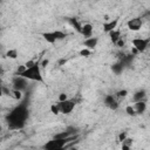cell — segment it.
Returning <instances> with one entry per match:
<instances>
[{"mask_svg": "<svg viewBox=\"0 0 150 150\" xmlns=\"http://www.w3.org/2000/svg\"><path fill=\"white\" fill-rule=\"evenodd\" d=\"M26 118H27V110H26L25 105H20L18 108H15L8 116L11 128H16V129L21 128L25 124Z\"/></svg>", "mask_w": 150, "mask_h": 150, "instance_id": "obj_1", "label": "cell"}, {"mask_svg": "<svg viewBox=\"0 0 150 150\" xmlns=\"http://www.w3.org/2000/svg\"><path fill=\"white\" fill-rule=\"evenodd\" d=\"M20 76L30 80V81H36V82H43V77L41 74V64L39 62H35V64L30 68H27L23 73L20 74Z\"/></svg>", "mask_w": 150, "mask_h": 150, "instance_id": "obj_2", "label": "cell"}, {"mask_svg": "<svg viewBox=\"0 0 150 150\" xmlns=\"http://www.w3.org/2000/svg\"><path fill=\"white\" fill-rule=\"evenodd\" d=\"M75 137L74 136H70L68 138H53L50 141H48L47 143L43 144V149H47V150H59V149H64L66 145L73 141Z\"/></svg>", "mask_w": 150, "mask_h": 150, "instance_id": "obj_3", "label": "cell"}, {"mask_svg": "<svg viewBox=\"0 0 150 150\" xmlns=\"http://www.w3.org/2000/svg\"><path fill=\"white\" fill-rule=\"evenodd\" d=\"M57 102L60 103L61 114H63V115H69L76 105V100H74V98H67L63 102H60V101H57Z\"/></svg>", "mask_w": 150, "mask_h": 150, "instance_id": "obj_4", "label": "cell"}, {"mask_svg": "<svg viewBox=\"0 0 150 150\" xmlns=\"http://www.w3.org/2000/svg\"><path fill=\"white\" fill-rule=\"evenodd\" d=\"M150 42V39H143V38H136L131 40L132 46L138 50V53H143L145 52V49L148 48V43Z\"/></svg>", "mask_w": 150, "mask_h": 150, "instance_id": "obj_5", "label": "cell"}, {"mask_svg": "<svg viewBox=\"0 0 150 150\" xmlns=\"http://www.w3.org/2000/svg\"><path fill=\"white\" fill-rule=\"evenodd\" d=\"M142 26H143V20L141 18H138V16L132 18V19L128 20V22H127V27L131 32H138V30H141Z\"/></svg>", "mask_w": 150, "mask_h": 150, "instance_id": "obj_6", "label": "cell"}, {"mask_svg": "<svg viewBox=\"0 0 150 150\" xmlns=\"http://www.w3.org/2000/svg\"><path fill=\"white\" fill-rule=\"evenodd\" d=\"M104 105H105L107 108L111 109V110H117V108H118V102H117V100H116L112 95H107V96L104 97Z\"/></svg>", "mask_w": 150, "mask_h": 150, "instance_id": "obj_7", "label": "cell"}, {"mask_svg": "<svg viewBox=\"0 0 150 150\" xmlns=\"http://www.w3.org/2000/svg\"><path fill=\"white\" fill-rule=\"evenodd\" d=\"M26 82H27V79H25L20 75H16V77L13 80V88L19 89V90H23L26 88Z\"/></svg>", "mask_w": 150, "mask_h": 150, "instance_id": "obj_8", "label": "cell"}, {"mask_svg": "<svg viewBox=\"0 0 150 150\" xmlns=\"http://www.w3.org/2000/svg\"><path fill=\"white\" fill-rule=\"evenodd\" d=\"M97 43H98V38H96V36L87 38V39H84V41H83V46H84L86 48L90 49V50L95 49L96 46H97Z\"/></svg>", "mask_w": 150, "mask_h": 150, "instance_id": "obj_9", "label": "cell"}, {"mask_svg": "<svg viewBox=\"0 0 150 150\" xmlns=\"http://www.w3.org/2000/svg\"><path fill=\"white\" fill-rule=\"evenodd\" d=\"M117 23H118V19H117V18H116V19H114V20L105 21V22L103 23V30H104L105 33H108V34H109L111 30L116 29Z\"/></svg>", "mask_w": 150, "mask_h": 150, "instance_id": "obj_10", "label": "cell"}, {"mask_svg": "<svg viewBox=\"0 0 150 150\" xmlns=\"http://www.w3.org/2000/svg\"><path fill=\"white\" fill-rule=\"evenodd\" d=\"M134 103H135L134 108H135L137 115H142L146 110V103L144 102V100L143 101H138V102H134Z\"/></svg>", "mask_w": 150, "mask_h": 150, "instance_id": "obj_11", "label": "cell"}, {"mask_svg": "<svg viewBox=\"0 0 150 150\" xmlns=\"http://www.w3.org/2000/svg\"><path fill=\"white\" fill-rule=\"evenodd\" d=\"M41 35H42V38L45 39V41H47V42L50 43V45H53V43H55V42L57 41V39H56L55 34H54V30H53V32H45V33H42Z\"/></svg>", "mask_w": 150, "mask_h": 150, "instance_id": "obj_12", "label": "cell"}, {"mask_svg": "<svg viewBox=\"0 0 150 150\" xmlns=\"http://www.w3.org/2000/svg\"><path fill=\"white\" fill-rule=\"evenodd\" d=\"M81 34H82L86 39L93 36V26H91L90 23H84V25H82Z\"/></svg>", "mask_w": 150, "mask_h": 150, "instance_id": "obj_13", "label": "cell"}, {"mask_svg": "<svg viewBox=\"0 0 150 150\" xmlns=\"http://www.w3.org/2000/svg\"><path fill=\"white\" fill-rule=\"evenodd\" d=\"M146 96V93L144 89H141V90H137L134 95H132V101L134 102H138V101H143Z\"/></svg>", "mask_w": 150, "mask_h": 150, "instance_id": "obj_14", "label": "cell"}, {"mask_svg": "<svg viewBox=\"0 0 150 150\" xmlns=\"http://www.w3.org/2000/svg\"><path fill=\"white\" fill-rule=\"evenodd\" d=\"M109 38H110V41L112 43H116L118 39H121V30L120 29H114L109 33Z\"/></svg>", "mask_w": 150, "mask_h": 150, "instance_id": "obj_15", "label": "cell"}, {"mask_svg": "<svg viewBox=\"0 0 150 150\" xmlns=\"http://www.w3.org/2000/svg\"><path fill=\"white\" fill-rule=\"evenodd\" d=\"M123 67H124V63L123 62H118V63H115L111 66V70L115 73V74H121L123 71Z\"/></svg>", "mask_w": 150, "mask_h": 150, "instance_id": "obj_16", "label": "cell"}, {"mask_svg": "<svg viewBox=\"0 0 150 150\" xmlns=\"http://www.w3.org/2000/svg\"><path fill=\"white\" fill-rule=\"evenodd\" d=\"M11 96L13 97V98H15L16 101H20V100H22V90H19V89H12L11 90Z\"/></svg>", "mask_w": 150, "mask_h": 150, "instance_id": "obj_17", "label": "cell"}, {"mask_svg": "<svg viewBox=\"0 0 150 150\" xmlns=\"http://www.w3.org/2000/svg\"><path fill=\"white\" fill-rule=\"evenodd\" d=\"M131 145H132V138H130V137H127L122 142V149L123 150H129L131 148Z\"/></svg>", "mask_w": 150, "mask_h": 150, "instance_id": "obj_18", "label": "cell"}, {"mask_svg": "<svg viewBox=\"0 0 150 150\" xmlns=\"http://www.w3.org/2000/svg\"><path fill=\"white\" fill-rule=\"evenodd\" d=\"M69 21H70V23L73 25V27L81 34V30H82V25L76 20V19H74V18H71V19H69Z\"/></svg>", "mask_w": 150, "mask_h": 150, "instance_id": "obj_19", "label": "cell"}, {"mask_svg": "<svg viewBox=\"0 0 150 150\" xmlns=\"http://www.w3.org/2000/svg\"><path fill=\"white\" fill-rule=\"evenodd\" d=\"M50 112L53 115H59L61 112V108H60V103L59 102L57 103H53L50 105Z\"/></svg>", "mask_w": 150, "mask_h": 150, "instance_id": "obj_20", "label": "cell"}, {"mask_svg": "<svg viewBox=\"0 0 150 150\" xmlns=\"http://www.w3.org/2000/svg\"><path fill=\"white\" fill-rule=\"evenodd\" d=\"M6 56H7L8 59L15 60V59L18 57V50H16L15 48H13V49H8L7 53H6Z\"/></svg>", "mask_w": 150, "mask_h": 150, "instance_id": "obj_21", "label": "cell"}, {"mask_svg": "<svg viewBox=\"0 0 150 150\" xmlns=\"http://www.w3.org/2000/svg\"><path fill=\"white\" fill-rule=\"evenodd\" d=\"M125 112H127L129 116H135V115H137V114H136V110H135V108H134V105H127V107H125Z\"/></svg>", "mask_w": 150, "mask_h": 150, "instance_id": "obj_22", "label": "cell"}, {"mask_svg": "<svg viewBox=\"0 0 150 150\" xmlns=\"http://www.w3.org/2000/svg\"><path fill=\"white\" fill-rule=\"evenodd\" d=\"M81 56H84V57H88V56H90L91 55V50L90 49H88V48H83V49H81L80 50V53H79Z\"/></svg>", "mask_w": 150, "mask_h": 150, "instance_id": "obj_23", "label": "cell"}, {"mask_svg": "<svg viewBox=\"0 0 150 150\" xmlns=\"http://www.w3.org/2000/svg\"><path fill=\"white\" fill-rule=\"evenodd\" d=\"M116 95L118 96V97H127V95H128V90H125V89H121V90H118L117 93H116Z\"/></svg>", "mask_w": 150, "mask_h": 150, "instance_id": "obj_24", "label": "cell"}, {"mask_svg": "<svg viewBox=\"0 0 150 150\" xmlns=\"http://www.w3.org/2000/svg\"><path fill=\"white\" fill-rule=\"evenodd\" d=\"M127 137H128V132H127V131H122V132H120V135H118V142L122 143Z\"/></svg>", "mask_w": 150, "mask_h": 150, "instance_id": "obj_25", "label": "cell"}, {"mask_svg": "<svg viewBox=\"0 0 150 150\" xmlns=\"http://www.w3.org/2000/svg\"><path fill=\"white\" fill-rule=\"evenodd\" d=\"M68 98V95L66 94V93H61L60 95H59V97H57V101H60V102H63V101H66Z\"/></svg>", "mask_w": 150, "mask_h": 150, "instance_id": "obj_26", "label": "cell"}, {"mask_svg": "<svg viewBox=\"0 0 150 150\" xmlns=\"http://www.w3.org/2000/svg\"><path fill=\"white\" fill-rule=\"evenodd\" d=\"M115 45H116V47L122 48V47H124V40L121 38V39H118V40H117V42H116Z\"/></svg>", "mask_w": 150, "mask_h": 150, "instance_id": "obj_27", "label": "cell"}, {"mask_svg": "<svg viewBox=\"0 0 150 150\" xmlns=\"http://www.w3.org/2000/svg\"><path fill=\"white\" fill-rule=\"evenodd\" d=\"M35 62L36 61H34V60H29V61L25 62V66H26V68H30V67H33L35 64Z\"/></svg>", "mask_w": 150, "mask_h": 150, "instance_id": "obj_28", "label": "cell"}, {"mask_svg": "<svg viewBox=\"0 0 150 150\" xmlns=\"http://www.w3.org/2000/svg\"><path fill=\"white\" fill-rule=\"evenodd\" d=\"M48 63H49V61H48V59H43L42 61H41V67H47L48 66Z\"/></svg>", "mask_w": 150, "mask_h": 150, "instance_id": "obj_29", "label": "cell"}, {"mask_svg": "<svg viewBox=\"0 0 150 150\" xmlns=\"http://www.w3.org/2000/svg\"><path fill=\"white\" fill-rule=\"evenodd\" d=\"M67 63V59H60L59 60V64L60 66H63V64H66Z\"/></svg>", "mask_w": 150, "mask_h": 150, "instance_id": "obj_30", "label": "cell"}]
</instances>
